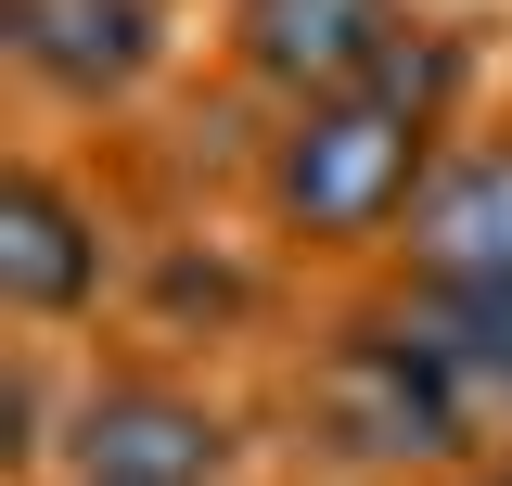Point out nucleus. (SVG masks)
Masks as SVG:
<instances>
[{
  "instance_id": "obj_1",
  "label": "nucleus",
  "mask_w": 512,
  "mask_h": 486,
  "mask_svg": "<svg viewBox=\"0 0 512 486\" xmlns=\"http://www.w3.org/2000/svg\"><path fill=\"white\" fill-rule=\"evenodd\" d=\"M448 90H461V52L410 26L384 77L333 90V103H295V116L269 128V154H256V205H269V231L308 243V256L397 243V231H410V205H423V180H436V116H448Z\"/></svg>"
},
{
  "instance_id": "obj_2",
  "label": "nucleus",
  "mask_w": 512,
  "mask_h": 486,
  "mask_svg": "<svg viewBox=\"0 0 512 486\" xmlns=\"http://www.w3.org/2000/svg\"><path fill=\"white\" fill-rule=\"evenodd\" d=\"M474 435H487V410H474V384H461L423 295L359 307V320H333L308 346V448L320 461L423 486V474H461Z\"/></svg>"
},
{
  "instance_id": "obj_3",
  "label": "nucleus",
  "mask_w": 512,
  "mask_h": 486,
  "mask_svg": "<svg viewBox=\"0 0 512 486\" xmlns=\"http://www.w3.org/2000/svg\"><path fill=\"white\" fill-rule=\"evenodd\" d=\"M77 486H231V410L192 397L167 371H116L64 410V448H52Z\"/></svg>"
},
{
  "instance_id": "obj_4",
  "label": "nucleus",
  "mask_w": 512,
  "mask_h": 486,
  "mask_svg": "<svg viewBox=\"0 0 512 486\" xmlns=\"http://www.w3.org/2000/svg\"><path fill=\"white\" fill-rule=\"evenodd\" d=\"M103 295H116V218L64 167H13L0 180V307L26 333H52V320H90Z\"/></svg>"
},
{
  "instance_id": "obj_5",
  "label": "nucleus",
  "mask_w": 512,
  "mask_h": 486,
  "mask_svg": "<svg viewBox=\"0 0 512 486\" xmlns=\"http://www.w3.org/2000/svg\"><path fill=\"white\" fill-rule=\"evenodd\" d=\"M0 64L39 103L103 116L167 64V0H0Z\"/></svg>"
},
{
  "instance_id": "obj_6",
  "label": "nucleus",
  "mask_w": 512,
  "mask_h": 486,
  "mask_svg": "<svg viewBox=\"0 0 512 486\" xmlns=\"http://www.w3.org/2000/svg\"><path fill=\"white\" fill-rule=\"evenodd\" d=\"M397 39H410L397 0H231V77L269 90L282 116L359 90V77H384Z\"/></svg>"
},
{
  "instance_id": "obj_7",
  "label": "nucleus",
  "mask_w": 512,
  "mask_h": 486,
  "mask_svg": "<svg viewBox=\"0 0 512 486\" xmlns=\"http://www.w3.org/2000/svg\"><path fill=\"white\" fill-rule=\"evenodd\" d=\"M397 256H410V295H487V282H512V128L436 154Z\"/></svg>"
},
{
  "instance_id": "obj_8",
  "label": "nucleus",
  "mask_w": 512,
  "mask_h": 486,
  "mask_svg": "<svg viewBox=\"0 0 512 486\" xmlns=\"http://www.w3.org/2000/svg\"><path fill=\"white\" fill-rule=\"evenodd\" d=\"M448 333V359H461V384H474V410L487 423H512V282H487V295H423Z\"/></svg>"
},
{
  "instance_id": "obj_9",
  "label": "nucleus",
  "mask_w": 512,
  "mask_h": 486,
  "mask_svg": "<svg viewBox=\"0 0 512 486\" xmlns=\"http://www.w3.org/2000/svg\"><path fill=\"white\" fill-rule=\"evenodd\" d=\"M423 486H512V461H461V474H423Z\"/></svg>"
},
{
  "instance_id": "obj_10",
  "label": "nucleus",
  "mask_w": 512,
  "mask_h": 486,
  "mask_svg": "<svg viewBox=\"0 0 512 486\" xmlns=\"http://www.w3.org/2000/svg\"><path fill=\"white\" fill-rule=\"evenodd\" d=\"M52 486H77V474H52Z\"/></svg>"
},
{
  "instance_id": "obj_11",
  "label": "nucleus",
  "mask_w": 512,
  "mask_h": 486,
  "mask_svg": "<svg viewBox=\"0 0 512 486\" xmlns=\"http://www.w3.org/2000/svg\"><path fill=\"white\" fill-rule=\"evenodd\" d=\"M500 461H512V448H500Z\"/></svg>"
}]
</instances>
